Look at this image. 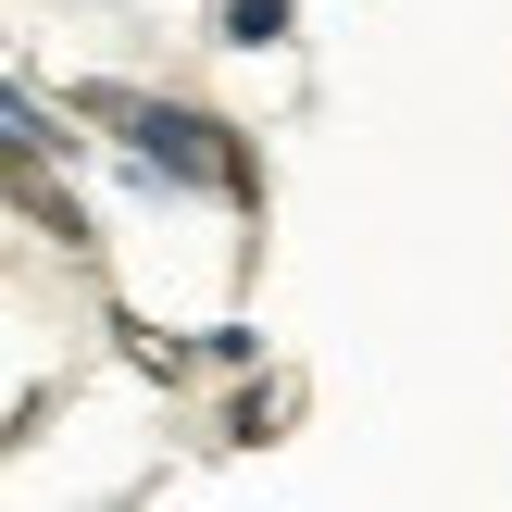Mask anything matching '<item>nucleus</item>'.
I'll return each instance as SVG.
<instances>
[{
    "instance_id": "nucleus-1",
    "label": "nucleus",
    "mask_w": 512,
    "mask_h": 512,
    "mask_svg": "<svg viewBox=\"0 0 512 512\" xmlns=\"http://www.w3.org/2000/svg\"><path fill=\"white\" fill-rule=\"evenodd\" d=\"M88 113H113V138L138 150L163 188H225V200H250V150L225 138L213 113H188V100H150V88H88Z\"/></svg>"
},
{
    "instance_id": "nucleus-2",
    "label": "nucleus",
    "mask_w": 512,
    "mask_h": 512,
    "mask_svg": "<svg viewBox=\"0 0 512 512\" xmlns=\"http://www.w3.org/2000/svg\"><path fill=\"white\" fill-rule=\"evenodd\" d=\"M225 38H238V50H263V38H288V0H225Z\"/></svg>"
}]
</instances>
